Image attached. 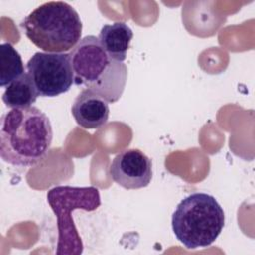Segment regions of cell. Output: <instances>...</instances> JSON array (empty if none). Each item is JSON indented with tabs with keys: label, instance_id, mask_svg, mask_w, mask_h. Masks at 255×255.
<instances>
[{
	"label": "cell",
	"instance_id": "6da1fadb",
	"mask_svg": "<svg viewBox=\"0 0 255 255\" xmlns=\"http://www.w3.org/2000/svg\"><path fill=\"white\" fill-rule=\"evenodd\" d=\"M53 139L50 119L36 107L11 109L0 126V156L14 166L30 167L48 154Z\"/></svg>",
	"mask_w": 255,
	"mask_h": 255
},
{
	"label": "cell",
	"instance_id": "7a4b0ae2",
	"mask_svg": "<svg viewBox=\"0 0 255 255\" xmlns=\"http://www.w3.org/2000/svg\"><path fill=\"white\" fill-rule=\"evenodd\" d=\"M69 56L76 86L93 91L108 103L120 100L127 84V66L112 59L98 37L89 35L82 38Z\"/></svg>",
	"mask_w": 255,
	"mask_h": 255
},
{
	"label": "cell",
	"instance_id": "3957f363",
	"mask_svg": "<svg viewBox=\"0 0 255 255\" xmlns=\"http://www.w3.org/2000/svg\"><path fill=\"white\" fill-rule=\"evenodd\" d=\"M26 37L46 53H65L82 39L83 24L78 12L63 1L46 2L20 24Z\"/></svg>",
	"mask_w": 255,
	"mask_h": 255
},
{
	"label": "cell",
	"instance_id": "277c9868",
	"mask_svg": "<svg viewBox=\"0 0 255 255\" xmlns=\"http://www.w3.org/2000/svg\"><path fill=\"white\" fill-rule=\"evenodd\" d=\"M224 211L214 196L193 192L176 206L171 217L176 239L188 249L211 245L224 226Z\"/></svg>",
	"mask_w": 255,
	"mask_h": 255
},
{
	"label": "cell",
	"instance_id": "5b68a950",
	"mask_svg": "<svg viewBox=\"0 0 255 255\" xmlns=\"http://www.w3.org/2000/svg\"><path fill=\"white\" fill-rule=\"evenodd\" d=\"M47 201L57 217L58 242L56 254H82L84 245L75 226L72 213L77 209L96 210L101 205L99 189L95 186L58 185L48 191Z\"/></svg>",
	"mask_w": 255,
	"mask_h": 255
},
{
	"label": "cell",
	"instance_id": "8992f818",
	"mask_svg": "<svg viewBox=\"0 0 255 255\" xmlns=\"http://www.w3.org/2000/svg\"><path fill=\"white\" fill-rule=\"evenodd\" d=\"M27 73L40 97H57L70 90L74 74L67 53H35L27 63Z\"/></svg>",
	"mask_w": 255,
	"mask_h": 255
},
{
	"label": "cell",
	"instance_id": "52a82bcc",
	"mask_svg": "<svg viewBox=\"0 0 255 255\" xmlns=\"http://www.w3.org/2000/svg\"><path fill=\"white\" fill-rule=\"evenodd\" d=\"M109 171L112 179L122 187L139 189L151 181L152 162L140 149H125L114 157Z\"/></svg>",
	"mask_w": 255,
	"mask_h": 255
},
{
	"label": "cell",
	"instance_id": "ba28073f",
	"mask_svg": "<svg viewBox=\"0 0 255 255\" xmlns=\"http://www.w3.org/2000/svg\"><path fill=\"white\" fill-rule=\"evenodd\" d=\"M71 111L76 123L86 129L103 127L107 124L110 115L109 103L88 89L82 90L77 96Z\"/></svg>",
	"mask_w": 255,
	"mask_h": 255
},
{
	"label": "cell",
	"instance_id": "9c48e42d",
	"mask_svg": "<svg viewBox=\"0 0 255 255\" xmlns=\"http://www.w3.org/2000/svg\"><path fill=\"white\" fill-rule=\"evenodd\" d=\"M133 33L124 22H116L104 25L99 34V41L108 55L119 62L127 59V52L129 48Z\"/></svg>",
	"mask_w": 255,
	"mask_h": 255
},
{
	"label": "cell",
	"instance_id": "30bf717a",
	"mask_svg": "<svg viewBox=\"0 0 255 255\" xmlns=\"http://www.w3.org/2000/svg\"><path fill=\"white\" fill-rule=\"evenodd\" d=\"M38 97L34 84L26 72L6 87L2 100L6 107L18 109L32 107Z\"/></svg>",
	"mask_w": 255,
	"mask_h": 255
},
{
	"label": "cell",
	"instance_id": "8fae6325",
	"mask_svg": "<svg viewBox=\"0 0 255 255\" xmlns=\"http://www.w3.org/2000/svg\"><path fill=\"white\" fill-rule=\"evenodd\" d=\"M25 73L22 58L10 43L0 45V86L7 87Z\"/></svg>",
	"mask_w": 255,
	"mask_h": 255
}]
</instances>
